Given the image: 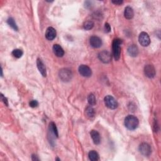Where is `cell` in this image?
<instances>
[{
    "mask_svg": "<svg viewBox=\"0 0 161 161\" xmlns=\"http://www.w3.org/2000/svg\"><path fill=\"white\" fill-rule=\"evenodd\" d=\"M57 35L56 30L53 27H49L46 30L45 37L48 40H52L56 38Z\"/></svg>",
    "mask_w": 161,
    "mask_h": 161,
    "instance_id": "cell-11",
    "label": "cell"
},
{
    "mask_svg": "<svg viewBox=\"0 0 161 161\" xmlns=\"http://www.w3.org/2000/svg\"><path fill=\"white\" fill-rule=\"evenodd\" d=\"M139 150L141 154L144 156H149L152 152L150 145L145 142L142 143L139 145Z\"/></svg>",
    "mask_w": 161,
    "mask_h": 161,
    "instance_id": "cell-7",
    "label": "cell"
},
{
    "mask_svg": "<svg viewBox=\"0 0 161 161\" xmlns=\"http://www.w3.org/2000/svg\"><path fill=\"white\" fill-rule=\"evenodd\" d=\"M49 130L50 132L53 133L54 136H56V137H58L59 134H58V131H57V128L56 124H55L54 122H51L49 125Z\"/></svg>",
    "mask_w": 161,
    "mask_h": 161,
    "instance_id": "cell-20",
    "label": "cell"
},
{
    "mask_svg": "<svg viewBox=\"0 0 161 161\" xmlns=\"http://www.w3.org/2000/svg\"><path fill=\"white\" fill-rule=\"evenodd\" d=\"M56 160H61L59 159H58V158H57V159H56Z\"/></svg>",
    "mask_w": 161,
    "mask_h": 161,
    "instance_id": "cell-31",
    "label": "cell"
},
{
    "mask_svg": "<svg viewBox=\"0 0 161 161\" xmlns=\"http://www.w3.org/2000/svg\"><path fill=\"white\" fill-rule=\"evenodd\" d=\"M139 41L140 44L143 47H147L151 44V39L149 35L146 32H141L139 37Z\"/></svg>",
    "mask_w": 161,
    "mask_h": 161,
    "instance_id": "cell-5",
    "label": "cell"
},
{
    "mask_svg": "<svg viewBox=\"0 0 161 161\" xmlns=\"http://www.w3.org/2000/svg\"><path fill=\"white\" fill-rule=\"evenodd\" d=\"M88 157L89 160L92 161H97L100 159L99 154L95 151H91L88 154Z\"/></svg>",
    "mask_w": 161,
    "mask_h": 161,
    "instance_id": "cell-18",
    "label": "cell"
},
{
    "mask_svg": "<svg viewBox=\"0 0 161 161\" xmlns=\"http://www.w3.org/2000/svg\"><path fill=\"white\" fill-rule=\"evenodd\" d=\"M23 54V52L21 49H15L13 50V52H12V55L13 56V57L17 58V59H19V58L22 57Z\"/></svg>",
    "mask_w": 161,
    "mask_h": 161,
    "instance_id": "cell-23",
    "label": "cell"
},
{
    "mask_svg": "<svg viewBox=\"0 0 161 161\" xmlns=\"http://www.w3.org/2000/svg\"><path fill=\"white\" fill-rule=\"evenodd\" d=\"M59 75L60 79L64 82H68L71 80L72 77V73L71 70L67 68L61 69Z\"/></svg>",
    "mask_w": 161,
    "mask_h": 161,
    "instance_id": "cell-3",
    "label": "cell"
},
{
    "mask_svg": "<svg viewBox=\"0 0 161 161\" xmlns=\"http://www.w3.org/2000/svg\"><path fill=\"white\" fill-rule=\"evenodd\" d=\"M128 54L131 57H137L139 54V49L136 45H131L128 47L127 49Z\"/></svg>",
    "mask_w": 161,
    "mask_h": 161,
    "instance_id": "cell-15",
    "label": "cell"
},
{
    "mask_svg": "<svg viewBox=\"0 0 161 161\" xmlns=\"http://www.w3.org/2000/svg\"><path fill=\"white\" fill-rule=\"evenodd\" d=\"M105 30L106 33H109L111 32V26L108 23H106L105 24Z\"/></svg>",
    "mask_w": 161,
    "mask_h": 161,
    "instance_id": "cell-26",
    "label": "cell"
},
{
    "mask_svg": "<svg viewBox=\"0 0 161 161\" xmlns=\"http://www.w3.org/2000/svg\"><path fill=\"white\" fill-rule=\"evenodd\" d=\"M29 105L32 108H36L38 106V102L37 100H32L30 101Z\"/></svg>",
    "mask_w": 161,
    "mask_h": 161,
    "instance_id": "cell-24",
    "label": "cell"
},
{
    "mask_svg": "<svg viewBox=\"0 0 161 161\" xmlns=\"http://www.w3.org/2000/svg\"><path fill=\"white\" fill-rule=\"evenodd\" d=\"M37 66L38 69L39 70V72H40V74L42 75L43 77H46L47 76V70H46V68L44 64V62H42V61L40 59H37Z\"/></svg>",
    "mask_w": 161,
    "mask_h": 161,
    "instance_id": "cell-12",
    "label": "cell"
},
{
    "mask_svg": "<svg viewBox=\"0 0 161 161\" xmlns=\"http://www.w3.org/2000/svg\"><path fill=\"white\" fill-rule=\"evenodd\" d=\"M79 72L82 76L86 77H89L92 75V70L91 68H89V66L82 64L79 67Z\"/></svg>",
    "mask_w": 161,
    "mask_h": 161,
    "instance_id": "cell-8",
    "label": "cell"
},
{
    "mask_svg": "<svg viewBox=\"0 0 161 161\" xmlns=\"http://www.w3.org/2000/svg\"><path fill=\"white\" fill-rule=\"evenodd\" d=\"M1 100L2 101H3V103L5 104V105H6L7 107L8 106V100L7 98H5V96H4V95H3V94H1Z\"/></svg>",
    "mask_w": 161,
    "mask_h": 161,
    "instance_id": "cell-27",
    "label": "cell"
},
{
    "mask_svg": "<svg viewBox=\"0 0 161 161\" xmlns=\"http://www.w3.org/2000/svg\"><path fill=\"white\" fill-rule=\"evenodd\" d=\"M94 25L95 24H94V22L93 21H91V20L86 21L84 23L83 28L86 30H89L93 28Z\"/></svg>",
    "mask_w": 161,
    "mask_h": 161,
    "instance_id": "cell-22",
    "label": "cell"
},
{
    "mask_svg": "<svg viewBox=\"0 0 161 161\" xmlns=\"http://www.w3.org/2000/svg\"><path fill=\"white\" fill-rule=\"evenodd\" d=\"M32 160H40L38 158V157L35 154H33L32 155Z\"/></svg>",
    "mask_w": 161,
    "mask_h": 161,
    "instance_id": "cell-29",
    "label": "cell"
},
{
    "mask_svg": "<svg viewBox=\"0 0 161 161\" xmlns=\"http://www.w3.org/2000/svg\"><path fill=\"white\" fill-rule=\"evenodd\" d=\"M99 59L105 64H108L112 60V56L107 50H103L98 54Z\"/></svg>",
    "mask_w": 161,
    "mask_h": 161,
    "instance_id": "cell-6",
    "label": "cell"
},
{
    "mask_svg": "<svg viewBox=\"0 0 161 161\" xmlns=\"http://www.w3.org/2000/svg\"><path fill=\"white\" fill-rule=\"evenodd\" d=\"M125 126L130 130H134L139 126V121L138 118L133 115H128L125 118Z\"/></svg>",
    "mask_w": 161,
    "mask_h": 161,
    "instance_id": "cell-1",
    "label": "cell"
},
{
    "mask_svg": "<svg viewBox=\"0 0 161 161\" xmlns=\"http://www.w3.org/2000/svg\"><path fill=\"white\" fill-rule=\"evenodd\" d=\"M1 77H3V69H2V68H1Z\"/></svg>",
    "mask_w": 161,
    "mask_h": 161,
    "instance_id": "cell-30",
    "label": "cell"
},
{
    "mask_svg": "<svg viewBox=\"0 0 161 161\" xmlns=\"http://www.w3.org/2000/svg\"><path fill=\"white\" fill-rule=\"evenodd\" d=\"M124 16L125 18L128 20H130L133 17V16H134V11H133L132 8L130 6H127L125 8L124 11Z\"/></svg>",
    "mask_w": 161,
    "mask_h": 161,
    "instance_id": "cell-16",
    "label": "cell"
},
{
    "mask_svg": "<svg viewBox=\"0 0 161 161\" xmlns=\"http://www.w3.org/2000/svg\"><path fill=\"white\" fill-rule=\"evenodd\" d=\"M86 116H87L89 119H93L95 116V110L91 106H89L86 108L85 110Z\"/></svg>",
    "mask_w": 161,
    "mask_h": 161,
    "instance_id": "cell-17",
    "label": "cell"
},
{
    "mask_svg": "<svg viewBox=\"0 0 161 161\" xmlns=\"http://www.w3.org/2000/svg\"><path fill=\"white\" fill-rule=\"evenodd\" d=\"M153 130H154V131L155 132H157L159 130V125L156 120H154V123H153Z\"/></svg>",
    "mask_w": 161,
    "mask_h": 161,
    "instance_id": "cell-25",
    "label": "cell"
},
{
    "mask_svg": "<svg viewBox=\"0 0 161 161\" xmlns=\"http://www.w3.org/2000/svg\"><path fill=\"white\" fill-rule=\"evenodd\" d=\"M123 41L120 38L114 39L112 43V49L113 57L116 61H118L120 58L121 54V45Z\"/></svg>",
    "mask_w": 161,
    "mask_h": 161,
    "instance_id": "cell-2",
    "label": "cell"
},
{
    "mask_svg": "<svg viewBox=\"0 0 161 161\" xmlns=\"http://www.w3.org/2000/svg\"><path fill=\"white\" fill-rule=\"evenodd\" d=\"M145 75L148 78H154L155 76V69L153 65L148 64L144 68Z\"/></svg>",
    "mask_w": 161,
    "mask_h": 161,
    "instance_id": "cell-9",
    "label": "cell"
},
{
    "mask_svg": "<svg viewBox=\"0 0 161 161\" xmlns=\"http://www.w3.org/2000/svg\"><path fill=\"white\" fill-rule=\"evenodd\" d=\"M90 135H91L93 142L96 145H99L101 142V136L98 131L93 130L90 132Z\"/></svg>",
    "mask_w": 161,
    "mask_h": 161,
    "instance_id": "cell-13",
    "label": "cell"
},
{
    "mask_svg": "<svg viewBox=\"0 0 161 161\" xmlns=\"http://www.w3.org/2000/svg\"><path fill=\"white\" fill-rule=\"evenodd\" d=\"M90 45L93 48H100L102 45L101 39L97 36H92L89 40Z\"/></svg>",
    "mask_w": 161,
    "mask_h": 161,
    "instance_id": "cell-10",
    "label": "cell"
},
{
    "mask_svg": "<svg viewBox=\"0 0 161 161\" xmlns=\"http://www.w3.org/2000/svg\"><path fill=\"white\" fill-rule=\"evenodd\" d=\"M53 52L54 54L58 57H62L64 55V50L61 45L59 44H55L53 46Z\"/></svg>",
    "mask_w": 161,
    "mask_h": 161,
    "instance_id": "cell-14",
    "label": "cell"
},
{
    "mask_svg": "<svg viewBox=\"0 0 161 161\" xmlns=\"http://www.w3.org/2000/svg\"><path fill=\"white\" fill-rule=\"evenodd\" d=\"M7 23L8 24V25L11 27V29H13L15 31H18V26L17 25L16 22H15V20L13 18H9L7 20Z\"/></svg>",
    "mask_w": 161,
    "mask_h": 161,
    "instance_id": "cell-19",
    "label": "cell"
},
{
    "mask_svg": "<svg viewBox=\"0 0 161 161\" xmlns=\"http://www.w3.org/2000/svg\"><path fill=\"white\" fill-rule=\"evenodd\" d=\"M88 101L90 106H94L96 104V100L95 96L93 93L89 94L88 97Z\"/></svg>",
    "mask_w": 161,
    "mask_h": 161,
    "instance_id": "cell-21",
    "label": "cell"
},
{
    "mask_svg": "<svg viewBox=\"0 0 161 161\" xmlns=\"http://www.w3.org/2000/svg\"><path fill=\"white\" fill-rule=\"evenodd\" d=\"M104 101L106 107L111 109H115L118 106V103L117 101L112 96L110 95H108L106 96L104 98Z\"/></svg>",
    "mask_w": 161,
    "mask_h": 161,
    "instance_id": "cell-4",
    "label": "cell"
},
{
    "mask_svg": "<svg viewBox=\"0 0 161 161\" xmlns=\"http://www.w3.org/2000/svg\"><path fill=\"white\" fill-rule=\"evenodd\" d=\"M112 3H113V4H115V5H121V4H122L123 3V1H120H120H112Z\"/></svg>",
    "mask_w": 161,
    "mask_h": 161,
    "instance_id": "cell-28",
    "label": "cell"
}]
</instances>
